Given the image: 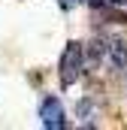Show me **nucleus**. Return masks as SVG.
Instances as JSON below:
<instances>
[{"label":"nucleus","instance_id":"f03ea898","mask_svg":"<svg viewBox=\"0 0 127 130\" xmlns=\"http://www.w3.org/2000/svg\"><path fill=\"white\" fill-rule=\"evenodd\" d=\"M39 115H42L45 127H64V109H61V103H58V97H45L42 100Z\"/></svg>","mask_w":127,"mask_h":130},{"label":"nucleus","instance_id":"7ed1b4c3","mask_svg":"<svg viewBox=\"0 0 127 130\" xmlns=\"http://www.w3.org/2000/svg\"><path fill=\"white\" fill-rule=\"evenodd\" d=\"M109 55H112V64H115V67H124L127 64V42L118 39L115 45H109Z\"/></svg>","mask_w":127,"mask_h":130},{"label":"nucleus","instance_id":"f257e3e1","mask_svg":"<svg viewBox=\"0 0 127 130\" xmlns=\"http://www.w3.org/2000/svg\"><path fill=\"white\" fill-rule=\"evenodd\" d=\"M82 55H85V48H82L79 42H70V48L64 52V58H61V67H64V85H70V82L76 79V73L82 70Z\"/></svg>","mask_w":127,"mask_h":130}]
</instances>
